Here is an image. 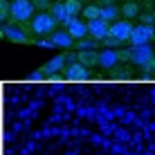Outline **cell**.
Masks as SVG:
<instances>
[{"instance_id":"cell-1","label":"cell","mask_w":155,"mask_h":155,"mask_svg":"<svg viewBox=\"0 0 155 155\" xmlns=\"http://www.w3.org/2000/svg\"><path fill=\"white\" fill-rule=\"evenodd\" d=\"M34 2L31 0H12V20L16 25H23V23H31L34 20Z\"/></svg>"},{"instance_id":"cell-2","label":"cell","mask_w":155,"mask_h":155,"mask_svg":"<svg viewBox=\"0 0 155 155\" xmlns=\"http://www.w3.org/2000/svg\"><path fill=\"white\" fill-rule=\"evenodd\" d=\"M58 20L52 16L50 12H41L34 16V20H31V31H34L36 36H47V34H54V27H56Z\"/></svg>"},{"instance_id":"cell-3","label":"cell","mask_w":155,"mask_h":155,"mask_svg":"<svg viewBox=\"0 0 155 155\" xmlns=\"http://www.w3.org/2000/svg\"><path fill=\"white\" fill-rule=\"evenodd\" d=\"M65 68H68L65 54H58L54 58H50L43 68H38V70H36V77L43 79V77H52V74H61V72H65Z\"/></svg>"},{"instance_id":"cell-4","label":"cell","mask_w":155,"mask_h":155,"mask_svg":"<svg viewBox=\"0 0 155 155\" xmlns=\"http://www.w3.org/2000/svg\"><path fill=\"white\" fill-rule=\"evenodd\" d=\"M155 38V27L153 25H135V29H133V34H130V45L133 47H140V45H148V41Z\"/></svg>"},{"instance_id":"cell-5","label":"cell","mask_w":155,"mask_h":155,"mask_svg":"<svg viewBox=\"0 0 155 155\" xmlns=\"http://www.w3.org/2000/svg\"><path fill=\"white\" fill-rule=\"evenodd\" d=\"M155 58V50L151 45H140V47H130V63L137 68H144L148 65Z\"/></svg>"},{"instance_id":"cell-6","label":"cell","mask_w":155,"mask_h":155,"mask_svg":"<svg viewBox=\"0 0 155 155\" xmlns=\"http://www.w3.org/2000/svg\"><path fill=\"white\" fill-rule=\"evenodd\" d=\"M133 29H135V25H133L130 20L121 18V20H117V23L110 25V36H115L119 43H126V41H130Z\"/></svg>"},{"instance_id":"cell-7","label":"cell","mask_w":155,"mask_h":155,"mask_svg":"<svg viewBox=\"0 0 155 155\" xmlns=\"http://www.w3.org/2000/svg\"><path fill=\"white\" fill-rule=\"evenodd\" d=\"M88 31L92 36V41H106L110 36V23L104 18H97V20H88Z\"/></svg>"},{"instance_id":"cell-8","label":"cell","mask_w":155,"mask_h":155,"mask_svg":"<svg viewBox=\"0 0 155 155\" xmlns=\"http://www.w3.org/2000/svg\"><path fill=\"white\" fill-rule=\"evenodd\" d=\"M65 79H70V81H85V79L90 77V68H85L83 63L74 61V63H68L65 68Z\"/></svg>"},{"instance_id":"cell-9","label":"cell","mask_w":155,"mask_h":155,"mask_svg":"<svg viewBox=\"0 0 155 155\" xmlns=\"http://www.w3.org/2000/svg\"><path fill=\"white\" fill-rule=\"evenodd\" d=\"M2 36L7 41L12 43H27V31H25L23 27H18V25H5L2 27Z\"/></svg>"},{"instance_id":"cell-10","label":"cell","mask_w":155,"mask_h":155,"mask_svg":"<svg viewBox=\"0 0 155 155\" xmlns=\"http://www.w3.org/2000/svg\"><path fill=\"white\" fill-rule=\"evenodd\" d=\"M68 31H70V36L74 41H81V38H88L90 31H88V20H79L74 18L70 25H68Z\"/></svg>"},{"instance_id":"cell-11","label":"cell","mask_w":155,"mask_h":155,"mask_svg":"<svg viewBox=\"0 0 155 155\" xmlns=\"http://www.w3.org/2000/svg\"><path fill=\"white\" fill-rule=\"evenodd\" d=\"M117 63H119V52L117 50L106 47L104 52H99V65L104 68V70H110V68H115Z\"/></svg>"},{"instance_id":"cell-12","label":"cell","mask_w":155,"mask_h":155,"mask_svg":"<svg viewBox=\"0 0 155 155\" xmlns=\"http://www.w3.org/2000/svg\"><path fill=\"white\" fill-rule=\"evenodd\" d=\"M50 14L54 16V18L58 20V23H63V25H70L72 23V16H70V12H68V7H65V2H54L50 7Z\"/></svg>"},{"instance_id":"cell-13","label":"cell","mask_w":155,"mask_h":155,"mask_svg":"<svg viewBox=\"0 0 155 155\" xmlns=\"http://www.w3.org/2000/svg\"><path fill=\"white\" fill-rule=\"evenodd\" d=\"M52 41H54L56 47H61V50H65V52H70L74 47V38L70 36V31H54Z\"/></svg>"},{"instance_id":"cell-14","label":"cell","mask_w":155,"mask_h":155,"mask_svg":"<svg viewBox=\"0 0 155 155\" xmlns=\"http://www.w3.org/2000/svg\"><path fill=\"white\" fill-rule=\"evenodd\" d=\"M77 61L83 63L85 68H94V65H99V52H94V50H81V52H77Z\"/></svg>"},{"instance_id":"cell-15","label":"cell","mask_w":155,"mask_h":155,"mask_svg":"<svg viewBox=\"0 0 155 155\" xmlns=\"http://www.w3.org/2000/svg\"><path fill=\"white\" fill-rule=\"evenodd\" d=\"M119 9H121V16H124L126 20H133V18H137V16H140V5L133 2V0H126Z\"/></svg>"},{"instance_id":"cell-16","label":"cell","mask_w":155,"mask_h":155,"mask_svg":"<svg viewBox=\"0 0 155 155\" xmlns=\"http://www.w3.org/2000/svg\"><path fill=\"white\" fill-rule=\"evenodd\" d=\"M119 14H121V9H117L115 5H106V7H101V18H104V20H108L110 25L117 23L115 18H119Z\"/></svg>"},{"instance_id":"cell-17","label":"cell","mask_w":155,"mask_h":155,"mask_svg":"<svg viewBox=\"0 0 155 155\" xmlns=\"http://www.w3.org/2000/svg\"><path fill=\"white\" fill-rule=\"evenodd\" d=\"M81 14H83L85 20H97V18H101V7H99V5H94V2H88L83 7Z\"/></svg>"},{"instance_id":"cell-18","label":"cell","mask_w":155,"mask_h":155,"mask_svg":"<svg viewBox=\"0 0 155 155\" xmlns=\"http://www.w3.org/2000/svg\"><path fill=\"white\" fill-rule=\"evenodd\" d=\"M63 2H65V7H68V12H70L72 18H77V14H81L83 7H85L81 0H63Z\"/></svg>"},{"instance_id":"cell-19","label":"cell","mask_w":155,"mask_h":155,"mask_svg":"<svg viewBox=\"0 0 155 155\" xmlns=\"http://www.w3.org/2000/svg\"><path fill=\"white\" fill-rule=\"evenodd\" d=\"M142 74H144V77H155V58L148 63V65L142 68Z\"/></svg>"},{"instance_id":"cell-20","label":"cell","mask_w":155,"mask_h":155,"mask_svg":"<svg viewBox=\"0 0 155 155\" xmlns=\"http://www.w3.org/2000/svg\"><path fill=\"white\" fill-rule=\"evenodd\" d=\"M31 2H34V7H36V9H50L52 5H54L52 0H31Z\"/></svg>"},{"instance_id":"cell-21","label":"cell","mask_w":155,"mask_h":155,"mask_svg":"<svg viewBox=\"0 0 155 155\" xmlns=\"http://www.w3.org/2000/svg\"><path fill=\"white\" fill-rule=\"evenodd\" d=\"M92 43H94V41H88V38H81V41H79V43H77V47H79V52H81V50H92Z\"/></svg>"},{"instance_id":"cell-22","label":"cell","mask_w":155,"mask_h":155,"mask_svg":"<svg viewBox=\"0 0 155 155\" xmlns=\"http://www.w3.org/2000/svg\"><path fill=\"white\" fill-rule=\"evenodd\" d=\"M104 43H106V45H108V47H117V45H121V43H119V41H117V38H115V36H108V38H106Z\"/></svg>"},{"instance_id":"cell-23","label":"cell","mask_w":155,"mask_h":155,"mask_svg":"<svg viewBox=\"0 0 155 155\" xmlns=\"http://www.w3.org/2000/svg\"><path fill=\"white\" fill-rule=\"evenodd\" d=\"M119 61H130V50H119Z\"/></svg>"},{"instance_id":"cell-24","label":"cell","mask_w":155,"mask_h":155,"mask_svg":"<svg viewBox=\"0 0 155 155\" xmlns=\"http://www.w3.org/2000/svg\"><path fill=\"white\" fill-rule=\"evenodd\" d=\"M142 23H144V25H153V23H155V18H153V14H144V18H142Z\"/></svg>"},{"instance_id":"cell-25","label":"cell","mask_w":155,"mask_h":155,"mask_svg":"<svg viewBox=\"0 0 155 155\" xmlns=\"http://www.w3.org/2000/svg\"><path fill=\"white\" fill-rule=\"evenodd\" d=\"M144 2H153V0H144Z\"/></svg>"},{"instance_id":"cell-26","label":"cell","mask_w":155,"mask_h":155,"mask_svg":"<svg viewBox=\"0 0 155 155\" xmlns=\"http://www.w3.org/2000/svg\"><path fill=\"white\" fill-rule=\"evenodd\" d=\"M81 2H90V0H81Z\"/></svg>"},{"instance_id":"cell-27","label":"cell","mask_w":155,"mask_h":155,"mask_svg":"<svg viewBox=\"0 0 155 155\" xmlns=\"http://www.w3.org/2000/svg\"><path fill=\"white\" fill-rule=\"evenodd\" d=\"M153 18H155V12H153Z\"/></svg>"},{"instance_id":"cell-28","label":"cell","mask_w":155,"mask_h":155,"mask_svg":"<svg viewBox=\"0 0 155 155\" xmlns=\"http://www.w3.org/2000/svg\"><path fill=\"white\" fill-rule=\"evenodd\" d=\"M153 2H155V0H153Z\"/></svg>"}]
</instances>
